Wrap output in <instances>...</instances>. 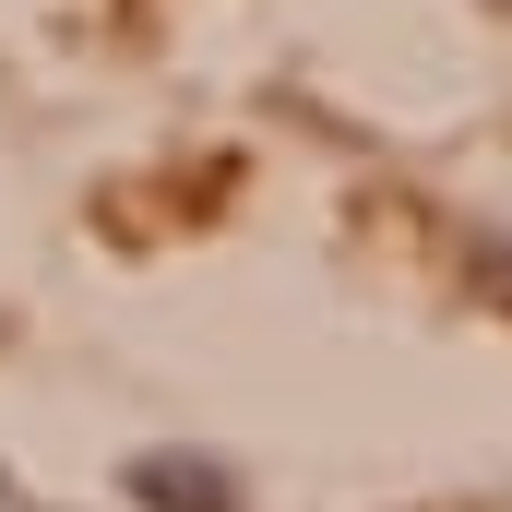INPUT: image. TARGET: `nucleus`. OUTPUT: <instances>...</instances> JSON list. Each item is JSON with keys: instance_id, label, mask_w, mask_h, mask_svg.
Masks as SVG:
<instances>
[{"instance_id": "obj_1", "label": "nucleus", "mask_w": 512, "mask_h": 512, "mask_svg": "<svg viewBox=\"0 0 512 512\" xmlns=\"http://www.w3.org/2000/svg\"><path fill=\"white\" fill-rule=\"evenodd\" d=\"M131 501L143 512H251L215 453H143V465H131Z\"/></svg>"}]
</instances>
